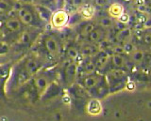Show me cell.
<instances>
[{
  "label": "cell",
  "instance_id": "cell-1",
  "mask_svg": "<svg viewBox=\"0 0 151 121\" xmlns=\"http://www.w3.org/2000/svg\"><path fill=\"white\" fill-rule=\"evenodd\" d=\"M50 21H51V25L54 28L60 29L68 24L69 14H68V12L64 10L56 11L54 13H52Z\"/></svg>",
  "mask_w": 151,
  "mask_h": 121
},
{
  "label": "cell",
  "instance_id": "cell-2",
  "mask_svg": "<svg viewBox=\"0 0 151 121\" xmlns=\"http://www.w3.org/2000/svg\"><path fill=\"white\" fill-rule=\"evenodd\" d=\"M17 15L20 21L25 25H31L34 21V15L28 7H22L17 11Z\"/></svg>",
  "mask_w": 151,
  "mask_h": 121
},
{
  "label": "cell",
  "instance_id": "cell-3",
  "mask_svg": "<svg viewBox=\"0 0 151 121\" xmlns=\"http://www.w3.org/2000/svg\"><path fill=\"white\" fill-rule=\"evenodd\" d=\"M124 12H125V8L123 6V4L119 2H113L108 8V13L110 14L111 18H116L117 19Z\"/></svg>",
  "mask_w": 151,
  "mask_h": 121
},
{
  "label": "cell",
  "instance_id": "cell-4",
  "mask_svg": "<svg viewBox=\"0 0 151 121\" xmlns=\"http://www.w3.org/2000/svg\"><path fill=\"white\" fill-rule=\"evenodd\" d=\"M79 13L81 15L82 18L84 19H87L90 20L96 14V8H94L93 5H90V4H86L85 3L82 7L79 8Z\"/></svg>",
  "mask_w": 151,
  "mask_h": 121
},
{
  "label": "cell",
  "instance_id": "cell-5",
  "mask_svg": "<svg viewBox=\"0 0 151 121\" xmlns=\"http://www.w3.org/2000/svg\"><path fill=\"white\" fill-rule=\"evenodd\" d=\"M45 47L51 54H57L60 52L59 42L53 37H47L45 40Z\"/></svg>",
  "mask_w": 151,
  "mask_h": 121
},
{
  "label": "cell",
  "instance_id": "cell-6",
  "mask_svg": "<svg viewBox=\"0 0 151 121\" xmlns=\"http://www.w3.org/2000/svg\"><path fill=\"white\" fill-rule=\"evenodd\" d=\"M101 82L100 76L97 75H89L84 79V86L88 89H93L96 87Z\"/></svg>",
  "mask_w": 151,
  "mask_h": 121
},
{
  "label": "cell",
  "instance_id": "cell-7",
  "mask_svg": "<svg viewBox=\"0 0 151 121\" xmlns=\"http://www.w3.org/2000/svg\"><path fill=\"white\" fill-rule=\"evenodd\" d=\"M6 27L11 31L16 32L19 31L22 27V22L20 21L19 18H14V17H11L6 21Z\"/></svg>",
  "mask_w": 151,
  "mask_h": 121
},
{
  "label": "cell",
  "instance_id": "cell-8",
  "mask_svg": "<svg viewBox=\"0 0 151 121\" xmlns=\"http://www.w3.org/2000/svg\"><path fill=\"white\" fill-rule=\"evenodd\" d=\"M130 37H131V29L129 28V27H126V28H122L117 32L115 35V39L119 42L125 43L127 41H129Z\"/></svg>",
  "mask_w": 151,
  "mask_h": 121
},
{
  "label": "cell",
  "instance_id": "cell-9",
  "mask_svg": "<svg viewBox=\"0 0 151 121\" xmlns=\"http://www.w3.org/2000/svg\"><path fill=\"white\" fill-rule=\"evenodd\" d=\"M111 63L116 69H122L125 67L127 63V59L124 57V54H114L111 55Z\"/></svg>",
  "mask_w": 151,
  "mask_h": 121
},
{
  "label": "cell",
  "instance_id": "cell-10",
  "mask_svg": "<svg viewBox=\"0 0 151 121\" xmlns=\"http://www.w3.org/2000/svg\"><path fill=\"white\" fill-rule=\"evenodd\" d=\"M145 52H144V51H142V50L135 49L133 52L130 54L131 60L136 64H141L145 60Z\"/></svg>",
  "mask_w": 151,
  "mask_h": 121
},
{
  "label": "cell",
  "instance_id": "cell-11",
  "mask_svg": "<svg viewBox=\"0 0 151 121\" xmlns=\"http://www.w3.org/2000/svg\"><path fill=\"white\" fill-rule=\"evenodd\" d=\"M103 37H104L103 30L100 28H96L90 33V35L88 36V39L92 42H98V41H100L103 39Z\"/></svg>",
  "mask_w": 151,
  "mask_h": 121
},
{
  "label": "cell",
  "instance_id": "cell-12",
  "mask_svg": "<svg viewBox=\"0 0 151 121\" xmlns=\"http://www.w3.org/2000/svg\"><path fill=\"white\" fill-rule=\"evenodd\" d=\"M109 60H110V57L106 53H102L99 54V57H97L96 61V66L98 69H103L106 67V65L108 64Z\"/></svg>",
  "mask_w": 151,
  "mask_h": 121
},
{
  "label": "cell",
  "instance_id": "cell-13",
  "mask_svg": "<svg viewBox=\"0 0 151 121\" xmlns=\"http://www.w3.org/2000/svg\"><path fill=\"white\" fill-rule=\"evenodd\" d=\"M36 10L37 12L40 14V17L42 18V20H48L51 18V12L48 8H46L44 6H39V7H36Z\"/></svg>",
  "mask_w": 151,
  "mask_h": 121
},
{
  "label": "cell",
  "instance_id": "cell-14",
  "mask_svg": "<svg viewBox=\"0 0 151 121\" xmlns=\"http://www.w3.org/2000/svg\"><path fill=\"white\" fill-rule=\"evenodd\" d=\"M98 24L102 26L103 28H111L114 25V22H113L111 17H102L100 18V20L98 21Z\"/></svg>",
  "mask_w": 151,
  "mask_h": 121
},
{
  "label": "cell",
  "instance_id": "cell-15",
  "mask_svg": "<svg viewBox=\"0 0 151 121\" xmlns=\"http://www.w3.org/2000/svg\"><path fill=\"white\" fill-rule=\"evenodd\" d=\"M96 52V46H93V45H86V46H84L81 50L82 54L85 55V57L93 55Z\"/></svg>",
  "mask_w": 151,
  "mask_h": 121
},
{
  "label": "cell",
  "instance_id": "cell-16",
  "mask_svg": "<svg viewBox=\"0 0 151 121\" xmlns=\"http://www.w3.org/2000/svg\"><path fill=\"white\" fill-rule=\"evenodd\" d=\"M96 29V26H94L93 24H92V23H88V24L85 25L82 29H81V35L84 36V37H88L90 35V33Z\"/></svg>",
  "mask_w": 151,
  "mask_h": 121
},
{
  "label": "cell",
  "instance_id": "cell-17",
  "mask_svg": "<svg viewBox=\"0 0 151 121\" xmlns=\"http://www.w3.org/2000/svg\"><path fill=\"white\" fill-rule=\"evenodd\" d=\"M112 79H114V80H120V79L124 78L126 73L124 71H122L121 69H116L114 71H111V72L110 73Z\"/></svg>",
  "mask_w": 151,
  "mask_h": 121
},
{
  "label": "cell",
  "instance_id": "cell-18",
  "mask_svg": "<svg viewBox=\"0 0 151 121\" xmlns=\"http://www.w3.org/2000/svg\"><path fill=\"white\" fill-rule=\"evenodd\" d=\"M76 71H77V69H76V66L74 64H70L67 67V69H66V76H67L68 80H72L75 77Z\"/></svg>",
  "mask_w": 151,
  "mask_h": 121
},
{
  "label": "cell",
  "instance_id": "cell-19",
  "mask_svg": "<svg viewBox=\"0 0 151 121\" xmlns=\"http://www.w3.org/2000/svg\"><path fill=\"white\" fill-rule=\"evenodd\" d=\"M11 8L12 5L9 0H0V12H7Z\"/></svg>",
  "mask_w": 151,
  "mask_h": 121
},
{
  "label": "cell",
  "instance_id": "cell-20",
  "mask_svg": "<svg viewBox=\"0 0 151 121\" xmlns=\"http://www.w3.org/2000/svg\"><path fill=\"white\" fill-rule=\"evenodd\" d=\"M47 86V81L45 78H39L36 80V86L39 88L40 90L45 89Z\"/></svg>",
  "mask_w": 151,
  "mask_h": 121
},
{
  "label": "cell",
  "instance_id": "cell-21",
  "mask_svg": "<svg viewBox=\"0 0 151 121\" xmlns=\"http://www.w3.org/2000/svg\"><path fill=\"white\" fill-rule=\"evenodd\" d=\"M129 18H130L129 15L127 14V12H124L123 14H121L119 17H118L117 19L121 23V24H127V23L129 22Z\"/></svg>",
  "mask_w": 151,
  "mask_h": 121
},
{
  "label": "cell",
  "instance_id": "cell-22",
  "mask_svg": "<svg viewBox=\"0 0 151 121\" xmlns=\"http://www.w3.org/2000/svg\"><path fill=\"white\" fill-rule=\"evenodd\" d=\"M123 46H124V49L126 51V53L131 54L135 50V47L133 46V44H132L131 42H129V41H127V42H125Z\"/></svg>",
  "mask_w": 151,
  "mask_h": 121
},
{
  "label": "cell",
  "instance_id": "cell-23",
  "mask_svg": "<svg viewBox=\"0 0 151 121\" xmlns=\"http://www.w3.org/2000/svg\"><path fill=\"white\" fill-rule=\"evenodd\" d=\"M112 51L114 54H124L126 53V51L124 49V46L121 45H116L114 47H112Z\"/></svg>",
  "mask_w": 151,
  "mask_h": 121
},
{
  "label": "cell",
  "instance_id": "cell-24",
  "mask_svg": "<svg viewBox=\"0 0 151 121\" xmlns=\"http://www.w3.org/2000/svg\"><path fill=\"white\" fill-rule=\"evenodd\" d=\"M86 0H71V3H72V6H74L75 8H80L82 7Z\"/></svg>",
  "mask_w": 151,
  "mask_h": 121
},
{
  "label": "cell",
  "instance_id": "cell-25",
  "mask_svg": "<svg viewBox=\"0 0 151 121\" xmlns=\"http://www.w3.org/2000/svg\"><path fill=\"white\" fill-rule=\"evenodd\" d=\"M96 69V64H93V63H89V64L86 65V66H85V69H86L87 72H89V73L93 72Z\"/></svg>",
  "mask_w": 151,
  "mask_h": 121
},
{
  "label": "cell",
  "instance_id": "cell-26",
  "mask_svg": "<svg viewBox=\"0 0 151 121\" xmlns=\"http://www.w3.org/2000/svg\"><path fill=\"white\" fill-rule=\"evenodd\" d=\"M78 51L74 49V48H70L68 50V52H67V54H68V57H71V58H76L78 57Z\"/></svg>",
  "mask_w": 151,
  "mask_h": 121
},
{
  "label": "cell",
  "instance_id": "cell-27",
  "mask_svg": "<svg viewBox=\"0 0 151 121\" xmlns=\"http://www.w3.org/2000/svg\"><path fill=\"white\" fill-rule=\"evenodd\" d=\"M27 68L28 71H35V69H37V63L35 61H29L27 64Z\"/></svg>",
  "mask_w": 151,
  "mask_h": 121
},
{
  "label": "cell",
  "instance_id": "cell-28",
  "mask_svg": "<svg viewBox=\"0 0 151 121\" xmlns=\"http://www.w3.org/2000/svg\"><path fill=\"white\" fill-rule=\"evenodd\" d=\"M143 40H144V42L145 44H151V32L148 31L147 33L145 34L144 36V38H143Z\"/></svg>",
  "mask_w": 151,
  "mask_h": 121
},
{
  "label": "cell",
  "instance_id": "cell-29",
  "mask_svg": "<svg viewBox=\"0 0 151 121\" xmlns=\"http://www.w3.org/2000/svg\"><path fill=\"white\" fill-rule=\"evenodd\" d=\"M137 10H138L140 12H145L146 11V5L143 2L141 4H138V6H137Z\"/></svg>",
  "mask_w": 151,
  "mask_h": 121
},
{
  "label": "cell",
  "instance_id": "cell-30",
  "mask_svg": "<svg viewBox=\"0 0 151 121\" xmlns=\"http://www.w3.org/2000/svg\"><path fill=\"white\" fill-rule=\"evenodd\" d=\"M144 27L145 28H147V29H151V18H148V19H146L145 21Z\"/></svg>",
  "mask_w": 151,
  "mask_h": 121
},
{
  "label": "cell",
  "instance_id": "cell-31",
  "mask_svg": "<svg viewBox=\"0 0 151 121\" xmlns=\"http://www.w3.org/2000/svg\"><path fill=\"white\" fill-rule=\"evenodd\" d=\"M28 40H29V36H28V34L27 33L23 34V36L21 37V41H22V42H27Z\"/></svg>",
  "mask_w": 151,
  "mask_h": 121
},
{
  "label": "cell",
  "instance_id": "cell-32",
  "mask_svg": "<svg viewBox=\"0 0 151 121\" xmlns=\"http://www.w3.org/2000/svg\"><path fill=\"white\" fill-rule=\"evenodd\" d=\"M9 2H12V5H14V4H16L18 2H20V0H9Z\"/></svg>",
  "mask_w": 151,
  "mask_h": 121
},
{
  "label": "cell",
  "instance_id": "cell-33",
  "mask_svg": "<svg viewBox=\"0 0 151 121\" xmlns=\"http://www.w3.org/2000/svg\"><path fill=\"white\" fill-rule=\"evenodd\" d=\"M32 0H20L21 3H30Z\"/></svg>",
  "mask_w": 151,
  "mask_h": 121
},
{
  "label": "cell",
  "instance_id": "cell-34",
  "mask_svg": "<svg viewBox=\"0 0 151 121\" xmlns=\"http://www.w3.org/2000/svg\"><path fill=\"white\" fill-rule=\"evenodd\" d=\"M42 1H44V2H48V1H50V0H42Z\"/></svg>",
  "mask_w": 151,
  "mask_h": 121
},
{
  "label": "cell",
  "instance_id": "cell-35",
  "mask_svg": "<svg viewBox=\"0 0 151 121\" xmlns=\"http://www.w3.org/2000/svg\"><path fill=\"white\" fill-rule=\"evenodd\" d=\"M149 51L151 52V44H149Z\"/></svg>",
  "mask_w": 151,
  "mask_h": 121
}]
</instances>
